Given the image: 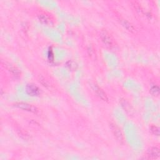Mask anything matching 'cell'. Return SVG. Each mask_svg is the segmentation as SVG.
I'll return each mask as SVG.
<instances>
[{
	"label": "cell",
	"mask_w": 160,
	"mask_h": 160,
	"mask_svg": "<svg viewBox=\"0 0 160 160\" xmlns=\"http://www.w3.org/2000/svg\"><path fill=\"white\" fill-rule=\"evenodd\" d=\"M100 38L104 46L110 49H115L117 45L115 39L106 30H102L100 32Z\"/></svg>",
	"instance_id": "obj_1"
},
{
	"label": "cell",
	"mask_w": 160,
	"mask_h": 160,
	"mask_svg": "<svg viewBox=\"0 0 160 160\" xmlns=\"http://www.w3.org/2000/svg\"><path fill=\"white\" fill-rule=\"evenodd\" d=\"M14 106L17 108L22 110L25 111H28L29 113H32L34 114H37L39 112L38 109L32 104L26 103H23V102H19L16 103L14 104Z\"/></svg>",
	"instance_id": "obj_2"
},
{
	"label": "cell",
	"mask_w": 160,
	"mask_h": 160,
	"mask_svg": "<svg viewBox=\"0 0 160 160\" xmlns=\"http://www.w3.org/2000/svg\"><path fill=\"white\" fill-rule=\"evenodd\" d=\"M110 127L111 129V131L115 137V138L117 139L118 141H119V143H123L124 142V136L123 134L119 128V127L116 124L114 123H110Z\"/></svg>",
	"instance_id": "obj_3"
},
{
	"label": "cell",
	"mask_w": 160,
	"mask_h": 160,
	"mask_svg": "<svg viewBox=\"0 0 160 160\" xmlns=\"http://www.w3.org/2000/svg\"><path fill=\"white\" fill-rule=\"evenodd\" d=\"M146 158L151 159H156L159 157V148L158 146H152L146 152Z\"/></svg>",
	"instance_id": "obj_4"
},
{
	"label": "cell",
	"mask_w": 160,
	"mask_h": 160,
	"mask_svg": "<svg viewBox=\"0 0 160 160\" xmlns=\"http://www.w3.org/2000/svg\"><path fill=\"white\" fill-rule=\"evenodd\" d=\"M26 90L27 93L32 96H37L40 94V89L33 84H29L26 86Z\"/></svg>",
	"instance_id": "obj_5"
},
{
	"label": "cell",
	"mask_w": 160,
	"mask_h": 160,
	"mask_svg": "<svg viewBox=\"0 0 160 160\" xmlns=\"http://www.w3.org/2000/svg\"><path fill=\"white\" fill-rule=\"evenodd\" d=\"M38 19L43 24L46 25H52L53 22L52 19L51 18V17L48 16L46 13H40L38 15Z\"/></svg>",
	"instance_id": "obj_6"
},
{
	"label": "cell",
	"mask_w": 160,
	"mask_h": 160,
	"mask_svg": "<svg viewBox=\"0 0 160 160\" xmlns=\"http://www.w3.org/2000/svg\"><path fill=\"white\" fill-rule=\"evenodd\" d=\"M94 90L96 94L98 95V96L101 98L102 100L104 101H108V98L106 95V94L104 92V91L102 90L101 88L98 87L96 85H95L94 86Z\"/></svg>",
	"instance_id": "obj_7"
},
{
	"label": "cell",
	"mask_w": 160,
	"mask_h": 160,
	"mask_svg": "<svg viewBox=\"0 0 160 160\" xmlns=\"http://www.w3.org/2000/svg\"><path fill=\"white\" fill-rule=\"evenodd\" d=\"M6 68L13 76L16 78H20L21 76V72L16 66H14L10 64H6Z\"/></svg>",
	"instance_id": "obj_8"
},
{
	"label": "cell",
	"mask_w": 160,
	"mask_h": 160,
	"mask_svg": "<svg viewBox=\"0 0 160 160\" xmlns=\"http://www.w3.org/2000/svg\"><path fill=\"white\" fill-rule=\"evenodd\" d=\"M16 131L17 134L18 135V136L24 140H28L30 138V136H29V135L28 134V133L26 131H25L24 129H23L20 127H17L16 128Z\"/></svg>",
	"instance_id": "obj_9"
},
{
	"label": "cell",
	"mask_w": 160,
	"mask_h": 160,
	"mask_svg": "<svg viewBox=\"0 0 160 160\" xmlns=\"http://www.w3.org/2000/svg\"><path fill=\"white\" fill-rule=\"evenodd\" d=\"M121 25H123V26L124 27V28H126L128 31H130V32H134L135 31V28L133 26V25L130 23L128 21L126 20H120Z\"/></svg>",
	"instance_id": "obj_10"
},
{
	"label": "cell",
	"mask_w": 160,
	"mask_h": 160,
	"mask_svg": "<svg viewBox=\"0 0 160 160\" xmlns=\"http://www.w3.org/2000/svg\"><path fill=\"white\" fill-rule=\"evenodd\" d=\"M120 103H121L122 107L124 108V110L130 113L131 111H132V107H131V104L129 103V102L126 100L123 99L121 100Z\"/></svg>",
	"instance_id": "obj_11"
},
{
	"label": "cell",
	"mask_w": 160,
	"mask_h": 160,
	"mask_svg": "<svg viewBox=\"0 0 160 160\" xmlns=\"http://www.w3.org/2000/svg\"><path fill=\"white\" fill-rule=\"evenodd\" d=\"M151 93L154 96H158L159 94V88L158 86H153L150 89Z\"/></svg>",
	"instance_id": "obj_12"
},
{
	"label": "cell",
	"mask_w": 160,
	"mask_h": 160,
	"mask_svg": "<svg viewBox=\"0 0 160 160\" xmlns=\"http://www.w3.org/2000/svg\"><path fill=\"white\" fill-rule=\"evenodd\" d=\"M150 131L152 134H153L155 136H159V129L158 127L155 125H152L150 127Z\"/></svg>",
	"instance_id": "obj_13"
},
{
	"label": "cell",
	"mask_w": 160,
	"mask_h": 160,
	"mask_svg": "<svg viewBox=\"0 0 160 160\" xmlns=\"http://www.w3.org/2000/svg\"><path fill=\"white\" fill-rule=\"evenodd\" d=\"M39 81L43 84V86H44L45 87H46V88L50 87V84L49 83L48 81L46 80L44 77L40 76V78H39Z\"/></svg>",
	"instance_id": "obj_14"
},
{
	"label": "cell",
	"mask_w": 160,
	"mask_h": 160,
	"mask_svg": "<svg viewBox=\"0 0 160 160\" xmlns=\"http://www.w3.org/2000/svg\"><path fill=\"white\" fill-rule=\"evenodd\" d=\"M66 65L71 69H73L76 68V63L75 62H73V61H68L67 62V63H66Z\"/></svg>",
	"instance_id": "obj_15"
}]
</instances>
